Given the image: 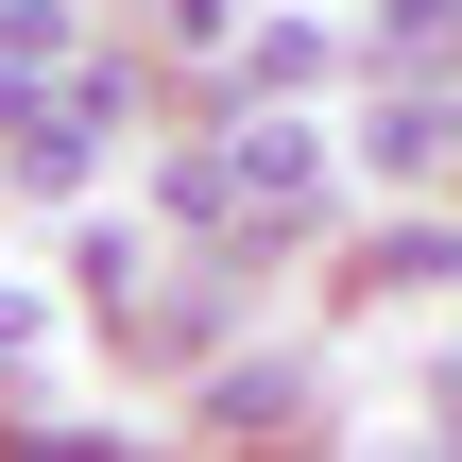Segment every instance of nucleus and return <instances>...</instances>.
Instances as JSON below:
<instances>
[{
    "label": "nucleus",
    "mask_w": 462,
    "mask_h": 462,
    "mask_svg": "<svg viewBox=\"0 0 462 462\" xmlns=\"http://www.w3.org/2000/svg\"><path fill=\"white\" fill-rule=\"evenodd\" d=\"M446 137H462V86L411 69V103H377V171H446Z\"/></svg>",
    "instance_id": "nucleus-1"
},
{
    "label": "nucleus",
    "mask_w": 462,
    "mask_h": 462,
    "mask_svg": "<svg viewBox=\"0 0 462 462\" xmlns=\"http://www.w3.org/2000/svg\"><path fill=\"white\" fill-rule=\"evenodd\" d=\"M377 69H462V0H377Z\"/></svg>",
    "instance_id": "nucleus-2"
},
{
    "label": "nucleus",
    "mask_w": 462,
    "mask_h": 462,
    "mask_svg": "<svg viewBox=\"0 0 462 462\" xmlns=\"http://www.w3.org/2000/svg\"><path fill=\"white\" fill-rule=\"evenodd\" d=\"M309 86H326V34H309V17H274V34L240 51V103H309Z\"/></svg>",
    "instance_id": "nucleus-3"
},
{
    "label": "nucleus",
    "mask_w": 462,
    "mask_h": 462,
    "mask_svg": "<svg viewBox=\"0 0 462 462\" xmlns=\"http://www.w3.org/2000/svg\"><path fill=\"white\" fill-rule=\"evenodd\" d=\"M462 274V223H377V291H446Z\"/></svg>",
    "instance_id": "nucleus-4"
},
{
    "label": "nucleus",
    "mask_w": 462,
    "mask_h": 462,
    "mask_svg": "<svg viewBox=\"0 0 462 462\" xmlns=\"http://www.w3.org/2000/svg\"><path fill=\"white\" fill-rule=\"evenodd\" d=\"M86 291L137 309V291H154V240H137V223H86Z\"/></svg>",
    "instance_id": "nucleus-5"
},
{
    "label": "nucleus",
    "mask_w": 462,
    "mask_h": 462,
    "mask_svg": "<svg viewBox=\"0 0 462 462\" xmlns=\"http://www.w3.org/2000/svg\"><path fill=\"white\" fill-rule=\"evenodd\" d=\"M171 34H189V51H223V34H240V0H171Z\"/></svg>",
    "instance_id": "nucleus-6"
},
{
    "label": "nucleus",
    "mask_w": 462,
    "mask_h": 462,
    "mask_svg": "<svg viewBox=\"0 0 462 462\" xmlns=\"http://www.w3.org/2000/svg\"><path fill=\"white\" fill-rule=\"evenodd\" d=\"M17 343H34V309H17V291H0V360H17Z\"/></svg>",
    "instance_id": "nucleus-7"
}]
</instances>
